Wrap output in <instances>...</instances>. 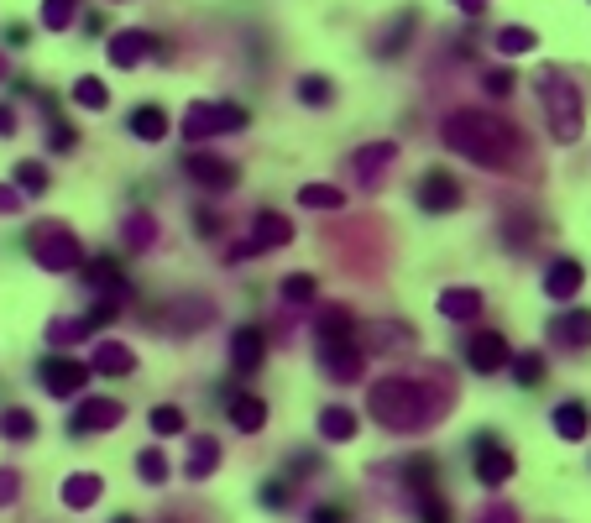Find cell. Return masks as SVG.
Wrapping results in <instances>:
<instances>
[{
  "label": "cell",
  "instance_id": "obj_52",
  "mask_svg": "<svg viewBox=\"0 0 591 523\" xmlns=\"http://www.w3.org/2000/svg\"><path fill=\"white\" fill-rule=\"evenodd\" d=\"M450 6H456L461 16H482V11H487V0H450Z\"/></svg>",
  "mask_w": 591,
  "mask_h": 523
},
{
  "label": "cell",
  "instance_id": "obj_48",
  "mask_svg": "<svg viewBox=\"0 0 591 523\" xmlns=\"http://www.w3.org/2000/svg\"><path fill=\"white\" fill-rule=\"evenodd\" d=\"M288 497H293L288 482H267V487H262V503H267V508H288Z\"/></svg>",
  "mask_w": 591,
  "mask_h": 523
},
{
  "label": "cell",
  "instance_id": "obj_40",
  "mask_svg": "<svg viewBox=\"0 0 591 523\" xmlns=\"http://www.w3.org/2000/svg\"><path fill=\"white\" fill-rule=\"evenodd\" d=\"M0 435H6V440H32L37 419L27 414V408H6V414H0Z\"/></svg>",
  "mask_w": 591,
  "mask_h": 523
},
{
  "label": "cell",
  "instance_id": "obj_12",
  "mask_svg": "<svg viewBox=\"0 0 591 523\" xmlns=\"http://www.w3.org/2000/svg\"><path fill=\"white\" fill-rule=\"evenodd\" d=\"M184 173L194 178V184H204V189H215V194H225V189H236V163H225V157H215V152H189L184 157Z\"/></svg>",
  "mask_w": 591,
  "mask_h": 523
},
{
  "label": "cell",
  "instance_id": "obj_29",
  "mask_svg": "<svg viewBox=\"0 0 591 523\" xmlns=\"http://www.w3.org/2000/svg\"><path fill=\"white\" fill-rule=\"evenodd\" d=\"M314 330H320V340H356V314L335 304V309L320 314V325H314Z\"/></svg>",
  "mask_w": 591,
  "mask_h": 523
},
{
  "label": "cell",
  "instance_id": "obj_18",
  "mask_svg": "<svg viewBox=\"0 0 591 523\" xmlns=\"http://www.w3.org/2000/svg\"><path fill=\"white\" fill-rule=\"evenodd\" d=\"M89 372H100V377H131L136 372V351L121 346V340H100L95 356H89Z\"/></svg>",
  "mask_w": 591,
  "mask_h": 523
},
{
  "label": "cell",
  "instance_id": "obj_50",
  "mask_svg": "<svg viewBox=\"0 0 591 523\" xmlns=\"http://www.w3.org/2000/svg\"><path fill=\"white\" fill-rule=\"evenodd\" d=\"M21 210V189L16 184H0V215H16Z\"/></svg>",
  "mask_w": 591,
  "mask_h": 523
},
{
  "label": "cell",
  "instance_id": "obj_23",
  "mask_svg": "<svg viewBox=\"0 0 591 523\" xmlns=\"http://www.w3.org/2000/svg\"><path fill=\"white\" fill-rule=\"evenodd\" d=\"M215 466H220V440H215V435H194V440H189V466H184L189 482H204Z\"/></svg>",
  "mask_w": 591,
  "mask_h": 523
},
{
  "label": "cell",
  "instance_id": "obj_6",
  "mask_svg": "<svg viewBox=\"0 0 591 523\" xmlns=\"http://www.w3.org/2000/svg\"><path fill=\"white\" fill-rule=\"evenodd\" d=\"M37 377H42V388H48L53 398H79L84 382L95 372H89V361H79V356H48L37 367Z\"/></svg>",
  "mask_w": 591,
  "mask_h": 523
},
{
  "label": "cell",
  "instance_id": "obj_42",
  "mask_svg": "<svg viewBox=\"0 0 591 523\" xmlns=\"http://www.w3.org/2000/svg\"><path fill=\"white\" fill-rule=\"evenodd\" d=\"M74 105H84V110H105V105H110V89H105L95 74H84V79L74 84Z\"/></svg>",
  "mask_w": 591,
  "mask_h": 523
},
{
  "label": "cell",
  "instance_id": "obj_16",
  "mask_svg": "<svg viewBox=\"0 0 591 523\" xmlns=\"http://www.w3.org/2000/svg\"><path fill=\"white\" fill-rule=\"evenodd\" d=\"M550 335L565 351H591V309H565L550 320Z\"/></svg>",
  "mask_w": 591,
  "mask_h": 523
},
{
  "label": "cell",
  "instance_id": "obj_1",
  "mask_svg": "<svg viewBox=\"0 0 591 523\" xmlns=\"http://www.w3.org/2000/svg\"><path fill=\"white\" fill-rule=\"evenodd\" d=\"M440 142L456 152V157H466V163H476V168H513L518 163V131L508 126V121H497V116H487V110H450L445 116V126H440Z\"/></svg>",
  "mask_w": 591,
  "mask_h": 523
},
{
  "label": "cell",
  "instance_id": "obj_8",
  "mask_svg": "<svg viewBox=\"0 0 591 523\" xmlns=\"http://www.w3.org/2000/svg\"><path fill=\"white\" fill-rule=\"evenodd\" d=\"M414 199H419L424 215H450V210H461V184H456V173L429 168L419 184H414Z\"/></svg>",
  "mask_w": 591,
  "mask_h": 523
},
{
  "label": "cell",
  "instance_id": "obj_26",
  "mask_svg": "<svg viewBox=\"0 0 591 523\" xmlns=\"http://www.w3.org/2000/svg\"><path fill=\"white\" fill-rule=\"evenodd\" d=\"M414 27H419V11H398V16H393V27L382 32V42H377V58H398V53H403V42L414 37Z\"/></svg>",
  "mask_w": 591,
  "mask_h": 523
},
{
  "label": "cell",
  "instance_id": "obj_20",
  "mask_svg": "<svg viewBox=\"0 0 591 523\" xmlns=\"http://www.w3.org/2000/svg\"><path fill=\"white\" fill-rule=\"evenodd\" d=\"M388 163H398V142H372V147H361V152L351 157V168L361 173V184H377Z\"/></svg>",
  "mask_w": 591,
  "mask_h": 523
},
{
  "label": "cell",
  "instance_id": "obj_25",
  "mask_svg": "<svg viewBox=\"0 0 591 523\" xmlns=\"http://www.w3.org/2000/svg\"><path fill=\"white\" fill-rule=\"evenodd\" d=\"M231 424L241 429V435H257V429L267 424V403L257 393H236L231 398Z\"/></svg>",
  "mask_w": 591,
  "mask_h": 523
},
{
  "label": "cell",
  "instance_id": "obj_2",
  "mask_svg": "<svg viewBox=\"0 0 591 523\" xmlns=\"http://www.w3.org/2000/svg\"><path fill=\"white\" fill-rule=\"evenodd\" d=\"M367 414L382 429H393V435H414V429L440 424L445 393H435L419 377H382V382H372V393H367Z\"/></svg>",
  "mask_w": 591,
  "mask_h": 523
},
{
  "label": "cell",
  "instance_id": "obj_37",
  "mask_svg": "<svg viewBox=\"0 0 591 523\" xmlns=\"http://www.w3.org/2000/svg\"><path fill=\"white\" fill-rule=\"evenodd\" d=\"M299 100H304L309 110H325V105L335 100V84H330L325 74H304V79H299Z\"/></svg>",
  "mask_w": 591,
  "mask_h": 523
},
{
  "label": "cell",
  "instance_id": "obj_49",
  "mask_svg": "<svg viewBox=\"0 0 591 523\" xmlns=\"http://www.w3.org/2000/svg\"><path fill=\"white\" fill-rule=\"evenodd\" d=\"M503 231H508V241H513V246H524V241H529V215H508Z\"/></svg>",
  "mask_w": 591,
  "mask_h": 523
},
{
  "label": "cell",
  "instance_id": "obj_55",
  "mask_svg": "<svg viewBox=\"0 0 591 523\" xmlns=\"http://www.w3.org/2000/svg\"><path fill=\"white\" fill-rule=\"evenodd\" d=\"M215 225H220V220H215V215H204V210H199V215H194V231H199V236H210V231H215Z\"/></svg>",
  "mask_w": 591,
  "mask_h": 523
},
{
  "label": "cell",
  "instance_id": "obj_24",
  "mask_svg": "<svg viewBox=\"0 0 591 523\" xmlns=\"http://www.w3.org/2000/svg\"><path fill=\"white\" fill-rule=\"evenodd\" d=\"M482 293H476V288H445L440 293V314H445V320H476V314H482Z\"/></svg>",
  "mask_w": 591,
  "mask_h": 523
},
{
  "label": "cell",
  "instance_id": "obj_44",
  "mask_svg": "<svg viewBox=\"0 0 591 523\" xmlns=\"http://www.w3.org/2000/svg\"><path fill=\"white\" fill-rule=\"evenodd\" d=\"M513 68H487V74H482V89H487V95H497V100H503V95H513Z\"/></svg>",
  "mask_w": 591,
  "mask_h": 523
},
{
  "label": "cell",
  "instance_id": "obj_36",
  "mask_svg": "<svg viewBox=\"0 0 591 523\" xmlns=\"http://www.w3.org/2000/svg\"><path fill=\"white\" fill-rule=\"evenodd\" d=\"M278 293H283V304H314V293H320V283H314V272H288Z\"/></svg>",
  "mask_w": 591,
  "mask_h": 523
},
{
  "label": "cell",
  "instance_id": "obj_46",
  "mask_svg": "<svg viewBox=\"0 0 591 523\" xmlns=\"http://www.w3.org/2000/svg\"><path fill=\"white\" fill-rule=\"evenodd\" d=\"M16 492H21V476H16L11 466H0V508H11Z\"/></svg>",
  "mask_w": 591,
  "mask_h": 523
},
{
  "label": "cell",
  "instance_id": "obj_35",
  "mask_svg": "<svg viewBox=\"0 0 591 523\" xmlns=\"http://www.w3.org/2000/svg\"><path fill=\"white\" fill-rule=\"evenodd\" d=\"M147 424H152V435H157V440H168V435H184V408H173V403H157L152 414H147Z\"/></svg>",
  "mask_w": 591,
  "mask_h": 523
},
{
  "label": "cell",
  "instance_id": "obj_11",
  "mask_svg": "<svg viewBox=\"0 0 591 523\" xmlns=\"http://www.w3.org/2000/svg\"><path fill=\"white\" fill-rule=\"evenodd\" d=\"M105 58L116 63V68H136L142 58H168V42L163 37H152V32H116L110 37V48H105Z\"/></svg>",
  "mask_w": 591,
  "mask_h": 523
},
{
  "label": "cell",
  "instance_id": "obj_13",
  "mask_svg": "<svg viewBox=\"0 0 591 523\" xmlns=\"http://www.w3.org/2000/svg\"><path fill=\"white\" fill-rule=\"evenodd\" d=\"M581 288H586V267L576 257H555L550 272H544V293H550L555 304H571Z\"/></svg>",
  "mask_w": 591,
  "mask_h": 523
},
{
  "label": "cell",
  "instance_id": "obj_14",
  "mask_svg": "<svg viewBox=\"0 0 591 523\" xmlns=\"http://www.w3.org/2000/svg\"><path fill=\"white\" fill-rule=\"evenodd\" d=\"M126 419V408L116 398H79V414H74V435H95V429H116Z\"/></svg>",
  "mask_w": 591,
  "mask_h": 523
},
{
  "label": "cell",
  "instance_id": "obj_51",
  "mask_svg": "<svg viewBox=\"0 0 591 523\" xmlns=\"http://www.w3.org/2000/svg\"><path fill=\"white\" fill-rule=\"evenodd\" d=\"M74 142H79V136H74V131H68V126H53V136H48V147H53V152H68V147H74Z\"/></svg>",
  "mask_w": 591,
  "mask_h": 523
},
{
  "label": "cell",
  "instance_id": "obj_32",
  "mask_svg": "<svg viewBox=\"0 0 591 523\" xmlns=\"http://www.w3.org/2000/svg\"><path fill=\"white\" fill-rule=\"evenodd\" d=\"M408 346H414V330L408 325H393V320L372 325V351H408Z\"/></svg>",
  "mask_w": 591,
  "mask_h": 523
},
{
  "label": "cell",
  "instance_id": "obj_47",
  "mask_svg": "<svg viewBox=\"0 0 591 523\" xmlns=\"http://www.w3.org/2000/svg\"><path fill=\"white\" fill-rule=\"evenodd\" d=\"M476 523H518V508L513 503H487Z\"/></svg>",
  "mask_w": 591,
  "mask_h": 523
},
{
  "label": "cell",
  "instance_id": "obj_31",
  "mask_svg": "<svg viewBox=\"0 0 591 523\" xmlns=\"http://www.w3.org/2000/svg\"><path fill=\"white\" fill-rule=\"evenodd\" d=\"M152 236H157V225H152V215H147V210L126 215V225H121V241L131 246V252H147V246H152Z\"/></svg>",
  "mask_w": 591,
  "mask_h": 523
},
{
  "label": "cell",
  "instance_id": "obj_30",
  "mask_svg": "<svg viewBox=\"0 0 591 523\" xmlns=\"http://www.w3.org/2000/svg\"><path fill=\"white\" fill-rule=\"evenodd\" d=\"M11 184L21 189V199H37V194H48V168H42V163H32V157H27V163H16Z\"/></svg>",
  "mask_w": 591,
  "mask_h": 523
},
{
  "label": "cell",
  "instance_id": "obj_34",
  "mask_svg": "<svg viewBox=\"0 0 591 523\" xmlns=\"http://www.w3.org/2000/svg\"><path fill=\"white\" fill-rule=\"evenodd\" d=\"M508 372L524 382V388H539V382H544V356H539V351H513Z\"/></svg>",
  "mask_w": 591,
  "mask_h": 523
},
{
  "label": "cell",
  "instance_id": "obj_22",
  "mask_svg": "<svg viewBox=\"0 0 591 523\" xmlns=\"http://www.w3.org/2000/svg\"><path fill=\"white\" fill-rule=\"evenodd\" d=\"M550 419H555V435H560V440H586V435H591V408L576 403V398L560 403Z\"/></svg>",
  "mask_w": 591,
  "mask_h": 523
},
{
  "label": "cell",
  "instance_id": "obj_56",
  "mask_svg": "<svg viewBox=\"0 0 591 523\" xmlns=\"http://www.w3.org/2000/svg\"><path fill=\"white\" fill-rule=\"evenodd\" d=\"M116 523H131V518H116Z\"/></svg>",
  "mask_w": 591,
  "mask_h": 523
},
{
  "label": "cell",
  "instance_id": "obj_54",
  "mask_svg": "<svg viewBox=\"0 0 591 523\" xmlns=\"http://www.w3.org/2000/svg\"><path fill=\"white\" fill-rule=\"evenodd\" d=\"M11 131H16V110L0 105V136H11Z\"/></svg>",
  "mask_w": 591,
  "mask_h": 523
},
{
  "label": "cell",
  "instance_id": "obj_38",
  "mask_svg": "<svg viewBox=\"0 0 591 523\" xmlns=\"http://www.w3.org/2000/svg\"><path fill=\"white\" fill-rule=\"evenodd\" d=\"M299 204H304V210H340L346 194H340L335 184H304L299 189Z\"/></svg>",
  "mask_w": 591,
  "mask_h": 523
},
{
  "label": "cell",
  "instance_id": "obj_33",
  "mask_svg": "<svg viewBox=\"0 0 591 523\" xmlns=\"http://www.w3.org/2000/svg\"><path fill=\"white\" fill-rule=\"evenodd\" d=\"M79 272L89 278V288H95V293H100V288H110V283H121V262H116V257H84V267H79Z\"/></svg>",
  "mask_w": 591,
  "mask_h": 523
},
{
  "label": "cell",
  "instance_id": "obj_19",
  "mask_svg": "<svg viewBox=\"0 0 591 523\" xmlns=\"http://www.w3.org/2000/svg\"><path fill=\"white\" fill-rule=\"evenodd\" d=\"M126 126H131L136 142H163V136L173 131V121H168L163 105H136L131 116H126Z\"/></svg>",
  "mask_w": 591,
  "mask_h": 523
},
{
  "label": "cell",
  "instance_id": "obj_21",
  "mask_svg": "<svg viewBox=\"0 0 591 523\" xmlns=\"http://www.w3.org/2000/svg\"><path fill=\"white\" fill-rule=\"evenodd\" d=\"M100 492H105L100 476H95V471H79V476H68V482H63V508L84 513V508H95V503H100Z\"/></svg>",
  "mask_w": 591,
  "mask_h": 523
},
{
  "label": "cell",
  "instance_id": "obj_39",
  "mask_svg": "<svg viewBox=\"0 0 591 523\" xmlns=\"http://www.w3.org/2000/svg\"><path fill=\"white\" fill-rule=\"evenodd\" d=\"M79 16V0H42V27L48 32H68Z\"/></svg>",
  "mask_w": 591,
  "mask_h": 523
},
{
  "label": "cell",
  "instance_id": "obj_4",
  "mask_svg": "<svg viewBox=\"0 0 591 523\" xmlns=\"http://www.w3.org/2000/svg\"><path fill=\"white\" fill-rule=\"evenodd\" d=\"M252 126V116H246V105L236 100H194L184 110V121H178V131L189 136V142H210V136H225V131H246Z\"/></svg>",
  "mask_w": 591,
  "mask_h": 523
},
{
  "label": "cell",
  "instance_id": "obj_7",
  "mask_svg": "<svg viewBox=\"0 0 591 523\" xmlns=\"http://www.w3.org/2000/svg\"><path fill=\"white\" fill-rule=\"evenodd\" d=\"M320 367L330 382H361L367 377V351H361V340H320Z\"/></svg>",
  "mask_w": 591,
  "mask_h": 523
},
{
  "label": "cell",
  "instance_id": "obj_9",
  "mask_svg": "<svg viewBox=\"0 0 591 523\" xmlns=\"http://www.w3.org/2000/svg\"><path fill=\"white\" fill-rule=\"evenodd\" d=\"M508 361H513L508 335H497V330H476V335L466 340V367H471V372L497 377V372H508Z\"/></svg>",
  "mask_w": 591,
  "mask_h": 523
},
{
  "label": "cell",
  "instance_id": "obj_43",
  "mask_svg": "<svg viewBox=\"0 0 591 523\" xmlns=\"http://www.w3.org/2000/svg\"><path fill=\"white\" fill-rule=\"evenodd\" d=\"M84 335H89L84 314H79V320H53V325H48V340H53V346H74V340H84Z\"/></svg>",
  "mask_w": 591,
  "mask_h": 523
},
{
  "label": "cell",
  "instance_id": "obj_10",
  "mask_svg": "<svg viewBox=\"0 0 591 523\" xmlns=\"http://www.w3.org/2000/svg\"><path fill=\"white\" fill-rule=\"evenodd\" d=\"M476 482H482L487 492L513 482V450L497 435H476Z\"/></svg>",
  "mask_w": 591,
  "mask_h": 523
},
{
  "label": "cell",
  "instance_id": "obj_57",
  "mask_svg": "<svg viewBox=\"0 0 591 523\" xmlns=\"http://www.w3.org/2000/svg\"><path fill=\"white\" fill-rule=\"evenodd\" d=\"M0 74H6V68H0Z\"/></svg>",
  "mask_w": 591,
  "mask_h": 523
},
{
  "label": "cell",
  "instance_id": "obj_17",
  "mask_svg": "<svg viewBox=\"0 0 591 523\" xmlns=\"http://www.w3.org/2000/svg\"><path fill=\"white\" fill-rule=\"evenodd\" d=\"M267 361V340H262V330H252V325H241L236 335H231V367L241 372V377H252L257 367Z\"/></svg>",
  "mask_w": 591,
  "mask_h": 523
},
{
  "label": "cell",
  "instance_id": "obj_41",
  "mask_svg": "<svg viewBox=\"0 0 591 523\" xmlns=\"http://www.w3.org/2000/svg\"><path fill=\"white\" fill-rule=\"evenodd\" d=\"M136 476H142L147 487H163L168 482V456L163 450H142V456H136Z\"/></svg>",
  "mask_w": 591,
  "mask_h": 523
},
{
  "label": "cell",
  "instance_id": "obj_15",
  "mask_svg": "<svg viewBox=\"0 0 591 523\" xmlns=\"http://www.w3.org/2000/svg\"><path fill=\"white\" fill-rule=\"evenodd\" d=\"M257 246V257L262 252H278V246H288L293 241V225H288V215H278V210H257L252 215V236H246Z\"/></svg>",
  "mask_w": 591,
  "mask_h": 523
},
{
  "label": "cell",
  "instance_id": "obj_28",
  "mask_svg": "<svg viewBox=\"0 0 591 523\" xmlns=\"http://www.w3.org/2000/svg\"><path fill=\"white\" fill-rule=\"evenodd\" d=\"M492 42H497V53H503V58H524V53H534V42H539V37H534L529 27H518V21H513V27H497Z\"/></svg>",
  "mask_w": 591,
  "mask_h": 523
},
{
  "label": "cell",
  "instance_id": "obj_27",
  "mask_svg": "<svg viewBox=\"0 0 591 523\" xmlns=\"http://www.w3.org/2000/svg\"><path fill=\"white\" fill-rule=\"evenodd\" d=\"M356 414H351V408H325V414H320V435L325 440H335V445H346V440H356Z\"/></svg>",
  "mask_w": 591,
  "mask_h": 523
},
{
  "label": "cell",
  "instance_id": "obj_3",
  "mask_svg": "<svg viewBox=\"0 0 591 523\" xmlns=\"http://www.w3.org/2000/svg\"><path fill=\"white\" fill-rule=\"evenodd\" d=\"M534 89H539V105H544V116H550V136L560 147H571L576 136H581V84H571V74L565 68H555V63H544L539 68V79H534Z\"/></svg>",
  "mask_w": 591,
  "mask_h": 523
},
{
  "label": "cell",
  "instance_id": "obj_53",
  "mask_svg": "<svg viewBox=\"0 0 591 523\" xmlns=\"http://www.w3.org/2000/svg\"><path fill=\"white\" fill-rule=\"evenodd\" d=\"M309 523H346V513H340V508H314Z\"/></svg>",
  "mask_w": 591,
  "mask_h": 523
},
{
  "label": "cell",
  "instance_id": "obj_5",
  "mask_svg": "<svg viewBox=\"0 0 591 523\" xmlns=\"http://www.w3.org/2000/svg\"><path fill=\"white\" fill-rule=\"evenodd\" d=\"M27 246H32V262L48 267V272H79L84 267V246L68 225H37L27 236Z\"/></svg>",
  "mask_w": 591,
  "mask_h": 523
},
{
  "label": "cell",
  "instance_id": "obj_45",
  "mask_svg": "<svg viewBox=\"0 0 591 523\" xmlns=\"http://www.w3.org/2000/svg\"><path fill=\"white\" fill-rule=\"evenodd\" d=\"M414 503H419V518H424V523H450L445 497H440V492H424V497H414Z\"/></svg>",
  "mask_w": 591,
  "mask_h": 523
}]
</instances>
